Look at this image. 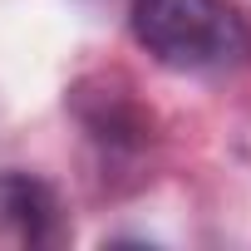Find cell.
<instances>
[{
  "label": "cell",
  "instance_id": "6da1fadb",
  "mask_svg": "<svg viewBox=\"0 0 251 251\" xmlns=\"http://www.w3.org/2000/svg\"><path fill=\"white\" fill-rule=\"evenodd\" d=\"M133 40L168 69L207 74L251 54V30L226 0H133Z\"/></svg>",
  "mask_w": 251,
  "mask_h": 251
},
{
  "label": "cell",
  "instance_id": "7a4b0ae2",
  "mask_svg": "<svg viewBox=\"0 0 251 251\" xmlns=\"http://www.w3.org/2000/svg\"><path fill=\"white\" fill-rule=\"evenodd\" d=\"M59 236V202L40 177L0 173V241L45 246Z\"/></svg>",
  "mask_w": 251,
  "mask_h": 251
}]
</instances>
